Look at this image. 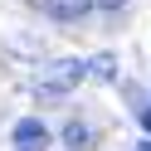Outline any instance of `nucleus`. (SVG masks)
I'll use <instances>...</instances> for the list:
<instances>
[{"label":"nucleus","instance_id":"7ed1b4c3","mask_svg":"<svg viewBox=\"0 0 151 151\" xmlns=\"http://www.w3.org/2000/svg\"><path fill=\"white\" fill-rule=\"evenodd\" d=\"M39 5H44V15H49V20H63V24H73L78 15L93 10V0H39Z\"/></svg>","mask_w":151,"mask_h":151},{"label":"nucleus","instance_id":"f257e3e1","mask_svg":"<svg viewBox=\"0 0 151 151\" xmlns=\"http://www.w3.org/2000/svg\"><path fill=\"white\" fill-rule=\"evenodd\" d=\"M83 78H88V59H59V63H49V68L39 73V93L44 98H63V93H73Z\"/></svg>","mask_w":151,"mask_h":151},{"label":"nucleus","instance_id":"39448f33","mask_svg":"<svg viewBox=\"0 0 151 151\" xmlns=\"http://www.w3.org/2000/svg\"><path fill=\"white\" fill-rule=\"evenodd\" d=\"M88 73L93 78H112V73H117V59H112V54H98V59H88Z\"/></svg>","mask_w":151,"mask_h":151},{"label":"nucleus","instance_id":"20e7f679","mask_svg":"<svg viewBox=\"0 0 151 151\" xmlns=\"http://www.w3.org/2000/svg\"><path fill=\"white\" fill-rule=\"evenodd\" d=\"M63 146L68 151H88L93 146V132L83 127V122H68V127H63Z\"/></svg>","mask_w":151,"mask_h":151},{"label":"nucleus","instance_id":"f03ea898","mask_svg":"<svg viewBox=\"0 0 151 151\" xmlns=\"http://www.w3.org/2000/svg\"><path fill=\"white\" fill-rule=\"evenodd\" d=\"M10 141H15V151H49V127L39 117H20L15 132H10Z\"/></svg>","mask_w":151,"mask_h":151},{"label":"nucleus","instance_id":"0eeeda50","mask_svg":"<svg viewBox=\"0 0 151 151\" xmlns=\"http://www.w3.org/2000/svg\"><path fill=\"white\" fill-rule=\"evenodd\" d=\"M137 151H151V141H141V146H137Z\"/></svg>","mask_w":151,"mask_h":151},{"label":"nucleus","instance_id":"423d86ee","mask_svg":"<svg viewBox=\"0 0 151 151\" xmlns=\"http://www.w3.org/2000/svg\"><path fill=\"white\" fill-rule=\"evenodd\" d=\"M141 127H146V132H151V107H146V112H141Z\"/></svg>","mask_w":151,"mask_h":151}]
</instances>
